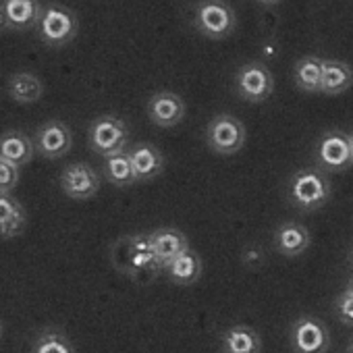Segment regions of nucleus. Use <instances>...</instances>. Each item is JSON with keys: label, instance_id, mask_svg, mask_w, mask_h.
I'll return each mask as SVG.
<instances>
[{"label": "nucleus", "instance_id": "f257e3e1", "mask_svg": "<svg viewBox=\"0 0 353 353\" xmlns=\"http://www.w3.org/2000/svg\"><path fill=\"white\" fill-rule=\"evenodd\" d=\"M110 262L117 272L137 283H150L164 274V268L152 250L148 233L119 237L110 245Z\"/></svg>", "mask_w": 353, "mask_h": 353}, {"label": "nucleus", "instance_id": "f03ea898", "mask_svg": "<svg viewBox=\"0 0 353 353\" xmlns=\"http://www.w3.org/2000/svg\"><path fill=\"white\" fill-rule=\"evenodd\" d=\"M330 194H332V185H330L328 174L320 170L318 166L299 168L287 181L289 202L305 214L320 210L330 200Z\"/></svg>", "mask_w": 353, "mask_h": 353}, {"label": "nucleus", "instance_id": "7ed1b4c3", "mask_svg": "<svg viewBox=\"0 0 353 353\" xmlns=\"http://www.w3.org/2000/svg\"><path fill=\"white\" fill-rule=\"evenodd\" d=\"M79 19L65 5H46L38 26V38L50 48H63L77 38Z\"/></svg>", "mask_w": 353, "mask_h": 353}, {"label": "nucleus", "instance_id": "20e7f679", "mask_svg": "<svg viewBox=\"0 0 353 353\" xmlns=\"http://www.w3.org/2000/svg\"><path fill=\"white\" fill-rule=\"evenodd\" d=\"M194 28L210 40H225L237 28L235 9L223 0H204L196 5Z\"/></svg>", "mask_w": 353, "mask_h": 353}, {"label": "nucleus", "instance_id": "39448f33", "mask_svg": "<svg viewBox=\"0 0 353 353\" xmlns=\"http://www.w3.org/2000/svg\"><path fill=\"white\" fill-rule=\"evenodd\" d=\"M88 143L102 158L125 152L129 150V127L121 117L114 114L96 117L88 129Z\"/></svg>", "mask_w": 353, "mask_h": 353}, {"label": "nucleus", "instance_id": "423d86ee", "mask_svg": "<svg viewBox=\"0 0 353 353\" xmlns=\"http://www.w3.org/2000/svg\"><path fill=\"white\" fill-rule=\"evenodd\" d=\"M245 139H248L245 125L229 112L216 114L206 125V143L214 154L233 156L245 145Z\"/></svg>", "mask_w": 353, "mask_h": 353}, {"label": "nucleus", "instance_id": "0eeeda50", "mask_svg": "<svg viewBox=\"0 0 353 353\" xmlns=\"http://www.w3.org/2000/svg\"><path fill=\"white\" fill-rule=\"evenodd\" d=\"M314 160L316 166L324 172H343L349 166H353L349 133L341 129H330L322 133L316 141Z\"/></svg>", "mask_w": 353, "mask_h": 353}, {"label": "nucleus", "instance_id": "6e6552de", "mask_svg": "<svg viewBox=\"0 0 353 353\" xmlns=\"http://www.w3.org/2000/svg\"><path fill=\"white\" fill-rule=\"evenodd\" d=\"M274 92V77L262 61H252L235 71V94L252 104L264 102Z\"/></svg>", "mask_w": 353, "mask_h": 353}, {"label": "nucleus", "instance_id": "1a4fd4ad", "mask_svg": "<svg viewBox=\"0 0 353 353\" xmlns=\"http://www.w3.org/2000/svg\"><path fill=\"white\" fill-rule=\"evenodd\" d=\"M59 183L67 198L92 200L100 192V174L88 162H73L63 168Z\"/></svg>", "mask_w": 353, "mask_h": 353}, {"label": "nucleus", "instance_id": "9d476101", "mask_svg": "<svg viewBox=\"0 0 353 353\" xmlns=\"http://www.w3.org/2000/svg\"><path fill=\"white\" fill-rule=\"evenodd\" d=\"M330 332L326 324L314 316H301L291 326V347L295 353H326Z\"/></svg>", "mask_w": 353, "mask_h": 353}, {"label": "nucleus", "instance_id": "9b49d317", "mask_svg": "<svg viewBox=\"0 0 353 353\" xmlns=\"http://www.w3.org/2000/svg\"><path fill=\"white\" fill-rule=\"evenodd\" d=\"M34 145L44 160H59L65 154H69L73 145V133L67 123L52 119L40 125L34 137Z\"/></svg>", "mask_w": 353, "mask_h": 353}, {"label": "nucleus", "instance_id": "f8f14e48", "mask_svg": "<svg viewBox=\"0 0 353 353\" xmlns=\"http://www.w3.org/2000/svg\"><path fill=\"white\" fill-rule=\"evenodd\" d=\"M145 110H148V119L152 121V125H156L160 129L176 127L185 119V102H183V98L179 94L170 92V90L154 92L148 98Z\"/></svg>", "mask_w": 353, "mask_h": 353}, {"label": "nucleus", "instance_id": "ddd939ff", "mask_svg": "<svg viewBox=\"0 0 353 353\" xmlns=\"http://www.w3.org/2000/svg\"><path fill=\"white\" fill-rule=\"evenodd\" d=\"M44 9L46 5L40 3V0H5L3 13H5L7 30L13 32L38 30Z\"/></svg>", "mask_w": 353, "mask_h": 353}, {"label": "nucleus", "instance_id": "4468645a", "mask_svg": "<svg viewBox=\"0 0 353 353\" xmlns=\"http://www.w3.org/2000/svg\"><path fill=\"white\" fill-rule=\"evenodd\" d=\"M148 235H150L152 250H154L158 262L162 264V268H166L179 254L190 250L188 235L181 229H176V227H160V229H154Z\"/></svg>", "mask_w": 353, "mask_h": 353}, {"label": "nucleus", "instance_id": "2eb2a0df", "mask_svg": "<svg viewBox=\"0 0 353 353\" xmlns=\"http://www.w3.org/2000/svg\"><path fill=\"white\" fill-rule=\"evenodd\" d=\"M312 243V237H310V231L297 223V221H287V223H281L274 231V239H272V245L274 250L285 256V258H297L301 254L307 252Z\"/></svg>", "mask_w": 353, "mask_h": 353}, {"label": "nucleus", "instance_id": "dca6fc26", "mask_svg": "<svg viewBox=\"0 0 353 353\" xmlns=\"http://www.w3.org/2000/svg\"><path fill=\"white\" fill-rule=\"evenodd\" d=\"M129 156L137 181H152L164 170V156L154 143L139 141L129 148Z\"/></svg>", "mask_w": 353, "mask_h": 353}, {"label": "nucleus", "instance_id": "f3484780", "mask_svg": "<svg viewBox=\"0 0 353 353\" xmlns=\"http://www.w3.org/2000/svg\"><path fill=\"white\" fill-rule=\"evenodd\" d=\"M34 154H36V145L28 133L19 129H11L0 135V158L3 160L21 168L32 162Z\"/></svg>", "mask_w": 353, "mask_h": 353}, {"label": "nucleus", "instance_id": "a211bd4d", "mask_svg": "<svg viewBox=\"0 0 353 353\" xmlns=\"http://www.w3.org/2000/svg\"><path fill=\"white\" fill-rule=\"evenodd\" d=\"M204 270V262L202 256L196 250H185L183 254L176 256L166 268H164V276H168L170 283L174 285H194L200 281Z\"/></svg>", "mask_w": 353, "mask_h": 353}, {"label": "nucleus", "instance_id": "6ab92c4d", "mask_svg": "<svg viewBox=\"0 0 353 353\" xmlns=\"http://www.w3.org/2000/svg\"><path fill=\"white\" fill-rule=\"evenodd\" d=\"M223 353H260L262 339L256 328L248 324H233L221 334Z\"/></svg>", "mask_w": 353, "mask_h": 353}, {"label": "nucleus", "instance_id": "aec40b11", "mask_svg": "<svg viewBox=\"0 0 353 353\" xmlns=\"http://www.w3.org/2000/svg\"><path fill=\"white\" fill-rule=\"evenodd\" d=\"M353 85V69L345 61L322 59V90L324 96H341Z\"/></svg>", "mask_w": 353, "mask_h": 353}, {"label": "nucleus", "instance_id": "412c9836", "mask_svg": "<svg viewBox=\"0 0 353 353\" xmlns=\"http://www.w3.org/2000/svg\"><path fill=\"white\" fill-rule=\"evenodd\" d=\"M7 94L19 104H32L44 96V83L32 71H17L7 79Z\"/></svg>", "mask_w": 353, "mask_h": 353}, {"label": "nucleus", "instance_id": "4be33fe9", "mask_svg": "<svg viewBox=\"0 0 353 353\" xmlns=\"http://www.w3.org/2000/svg\"><path fill=\"white\" fill-rule=\"evenodd\" d=\"M28 227V212L13 196H0V237H17Z\"/></svg>", "mask_w": 353, "mask_h": 353}, {"label": "nucleus", "instance_id": "5701e85b", "mask_svg": "<svg viewBox=\"0 0 353 353\" xmlns=\"http://www.w3.org/2000/svg\"><path fill=\"white\" fill-rule=\"evenodd\" d=\"M293 81L303 94H320L322 90V59L307 54L295 63Z\"/></svg>", "mask_w": 353, "mask_h": 353}, {"label": "nucleus", "instance_id": "b1692460", "mask_svg": "<svg viewBox=\"0 0 353 353\" xmlns=\"http://www.w3.org/2000/svg\"><path fill=\"white\" fill-rule=\"evenodd\" d=\"M102 174H104V179L108 183H112L114 188H129V185H133L137 179H135V170H133V164H131L129 150L112 154V156H106L104 164H102Z\"/></svg>", "mask_w": 353, "mask_h": 353}, {"label": "nucleus", "instance_id": "393cba45", "mask_svg": "<svg viewBox=\"0 0 353 353\" xmlns=\"http://www.w3.org/2000/svg\"><path fill=\"white\" fill-rule=\"evenodd\" d=\"M32 353H75V347L65 330L44 328L42 332H38Z\"/></svg>", "mask_w": 353, "mask_h": 353}, {"label": "nucleus", "instance_id": "a878e982", "mask_svg": "<svg viewBox=\"0 0 353 353\" xmlns=\"http://www.w3.org/2000/svg\"><path fill=\"white\" fill-rule=\"evenodd\" d=\"M21 168L0 158V196H11L13 190L19 185Z\"/></svg>", "mask_w": 353, "mask_h": 353}, {"label": "nucleus", "instance_id": "bb28decb", "mask_svg": "<svg viewBox=\"0 0 353 353\" xmlns=\"http://www.w3.org/2000/svg\"><path fill=\"white\" fill-rule=\"evenodd\" d=\"M334 312L343 324L353 326V293L351 291L345 289L343 293H339V297L334 299Z\"/></svg>", "mask_w": 353, "mask_h": 353}, {"label": "nucleus", "instance_id": "cd10ccee", "mask_svg": "<svg viewBox=\"0 0 353 353\" xmlns=\"http://www.w3.org/2000/svg\"><path fill=\"white\" fill-rule=\"evenodd\" d=\"M7 30V21H5V13H3V3H0V32Z\"/></svg>", "mask_w": 353, "mask_h": 353}, {"label": "nucleus", "instance_id": "c85d7f7f", "mask_svg": "<svg viewBox=\"0 0 353 353\" xmlns=\"http://www.w3.org/2000/svg\"><path fill=\"white\" fill-rule=\"evenodd\" d=\"M347 291L353 293V274H351V279H349V283H347Z\"/></svg>", "mask_w": 353, "mask_h": 353}, {"label": "nucleus", "instance_id": "c756f323", "mask_svg": "<svg viewBox=\"0 0 353 353\" xmlns=\"http://www.w3.org/2000/svg\"><path fill=\"white\" fill-rule=\"evenodd\" d=\"M349 266H351V270H353V248H351V252H349Z\"/></svg>", "mask_w": 353, "mask_h": 353}, {"label": "nucleus", "instance_id": "7c9ffc66", "mask_svg": "<svg viewBox=\"0 0 353 353\" xmlns=\"http://www.w3.org/2000/svg\"><path fill=\"white\" fill-rule=\"evenodd\" d=\"M349 141H351V152H353V131L349 133Z\"/></svg>", "mask_w": 353, "mask_h": 353}, {"label": "nucleus", "instance_id": "2f4dec72", "mask_svg": "<svg viewBox=\"0 0 353 353\" xmlns=\"http://www.w3.org/2000/svg\"><path fill=\"white\" fill-rule=\"evenodd\" d=\"M347 353H353V339H351V343H349V349H347Z\"/></svg>", "mask_w": 353, "mask_h": 353}, {"label": "nucleus", "instance_id": "473e14b6", "mask_svg": "<svg viewBox=\"0 0 353 353\" xmlns=\"http://www.w3.org/2000/svg\"><path fill=\"white\" fill-rule=\"evenodd\" d=\"M0 336H3V322H0Z\"/></svg>", "mask_w": 353, "mask_h": 353}]
</instances>
